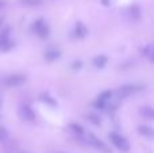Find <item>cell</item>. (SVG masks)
<instances>
[{
    "label": "cell",
    "instance_id": "cell-1",
    "mask_svg": "<svg viewBox=\"0 0 154 153\" xmlns=\"http://www.w3.org/2000/svg\"><path fill=\"white\" fill-rule=\"evenodd\" d=\"M109 138H111L112 144H114L119 151L127 152L128 149H130V144H128V141L126 140L125 137H122V136L116 134V133H111V134H109Z\"/></svg>",
    "mask_w": 154,
    "mask_h": 153
},
{
    "label": "cell",
    "instance_id": "cell-2",
    "mask_svg": "<svg viewBox=\"0 0 154 153\" xmlns=\"http://www.w3.org/2000/svg\"><path fill=\"white\" fill-rule=\"evenodd\" d=\"M32 30H34L35 34L41 38H46L49 35V27H48V24L43 22V19L35 20V23L32 24Z\"/></svg>",
    "mask_w": 154,
    "mask_h": 153
},
{
    "label": "cell",
    "instance_id": "cell-3",
    "mask_svg": "<svg viewBox=\"0 0 154 153\" xmlns=\"http://www.w3.org/2000/svg\"><path fill=\"white\" fill-rule=\"evenodd\" d=\"M19 117H20L23 121H34L35 113L27 105H23V106H20V108H19Z\"/></svg>",
    "mask_w": 154,
    "mask_h": 153
},
{
    "label": "cell",
    "instance_id": "cell-4",
    "mask_svg": "<svg viewBox=\"0 0 154 153\" xmlns=\"http://www.w3.org/2000/svg\"><path fill=\"white\" fill-rule=\"evenodd\" d=\"M24 81H26V77H24V76L12 75V76H10V77L5 79L4 83H5V86H8V87H19V86H22Z\"/></svg>",
    "mask_w": 154,
    "mask_h": 153
},
{
    "label": "cell",
    "instance_id": "cell-5",
    "mask_svg": "<svg viewBox=\"0 0 154 153\" xmlns=\"http://www.w3.org/2000/svg\"><path fill=\"white\" fill-rule=\"evenodd\" d=\"M137 91L135 86H122L119 87V88L116 89V98H119V99H123V98H127L130 96L131 94H134V92Z\"/></svg>",
    "mask_w": 154,
    "mask_h": 153
},
{
    "label": "cell",
    "instance_id": "cell-6",
    "mask_svg": "<svg viewBox=\"0 0 154 153\" xmlns=\"http://www.w3.org/2000/svg\"><path fill=\"white\" fill-rule=\"evenodd\" d=\"M88 141H89V144L93 146V148L101 149V151H107V146L104 145V144L101 142V141L99 140L95 134H92V133H89V134H88Z\"/></svg>",
    "mask_w": 154,
    "mask_h": 153
},
{
    "label": "cell",
    "instance_id": "cell-7",
    "mask_svg": "<svg viewBox=\"0 0 154 153\" xmlns=\"http://www.w3.org/2000/svg\"><path fill=\"white\" fill-rule=\"evenodd\" d=\"M60 52L58 50H48L45 53V60L46 61H56V60H58L60 58Z\"/></svg>",
    "mask_w": 154,
    "mask_h": 153
},
{
    "label": "cell",
    "instance_id": "cell-8",
    "mask_svg": "<svg viewBox=\"0 0 154 153\" xmlns=\"http://www.w3.org/2000/svg\"><path fill=\"white\" fill-rule=\"evenodd\" d=\"M93 65H95L96 68H99V69H101V68H104L107 65V57L106 56H97L93 58Z\"/></svg>",
    "mask_w": 154,
    "mask_h": 153
},
{
    "label": "cell",
    "instance_id": "cell-9",
    "mask_svg": "<svg viewBox=\"0 0 154 153\" xmlns=\"http://www.w3.org/2000/svg\"><path fill=\"white\" fill-rule=\"evenodd\" d=\"M75 33H76V37H79V38L85 37V34H87V27H85L84 24L81 23V22H77Z\"/></svg>",
    "mask_w": 154,
    "mask_h": 153
},
{
    "label": "cell",
    "instance_id": "cell-10",
    "mask_svg": "<svg viewBox=\"0 0 154 153\" xmlns=\"http://www.w3.org/2000/svg\"><path fill=\"white\" fill-rule=\"evenodd\" d=\"M11 48H12V42L10 41V38H7V39H0V50L7 52V50H10Z\"/></svg>",
    "mask_w": 154,
    "mask_h": 153
},
{
    "label": "cell",
    "instance_id": "cell-11",
    "mask_svg": "<svg viewBox=\"0 0 154 153\" xmlns=\"http://www.w3.org/2000/svg\"><path fill=\"white\" fill-rule=\"evenodd\" d=\"M141 114L147 119H153V108L150 106H145L141 108Z\"/></svg>",
    "mask_w": 154,
    "mask_h": 153
},
{
    "label": "cell",
    "instance_id": "cell-12",
    "mask_svg": "<svg viewBox=\"0 0 154 153\" xmlns=\"http://www.w3.org/2000/svg\"><path fill=\"white\" fill-rule=\"evenodd\" d=\"M139 134L146 136V137H152L153 136V129L149 126H139Z\"/></svg>",
    "mask_w": 154,
    "mask_h": 153
},
{
    "label": "cell",
    "instance_id": "cell-13",
    "mask_svg": "<svg viewBox=\"0 0 154 153\" xmlns=\"http://www.w3.org/2000/svg\"><path fill=\"white\" fill-rule=\"evenodd\" d=\"M130 14H131V16H133V19L138 20L139 16H141V11H139V7H138V5H133V7L130 8Z\"/></svg>",
    "mask_w": 154,
    "mask_h": 153
},
{
    "label": "cell",
    "instance_id": "cell-14",
    "mask_svg": "<svg viewBox=\"0 0 154 153\" xmlns=\"http://www.w3.org/2000/svg\"><path fill=\"white\" fill-rule=\"evenodd\" d=\"M142 53H143V56L149 57L150 61H153V49H152V46H150V45L142 49Z\"/></svg>",
    "mask_w": 154,
    "mask_h": 153
},
{
    "label": "cell",
    "instance_id": "cell-15",
    "mask_svg": "<svg viewBox=\"0 0 154 153\" xmlns=\"http://www.w3.org/2000/svg\"><path fill=\"white\" fill-rule=\"evenodd\" d=\"M111 96H112V92H111V91H104V92H101V94L99 95L97 99H100V100H104V102H107V100H108Z\"/></svg>",
    "mask_w": 154,
    "mask_h": 153
},
{
    "label": "cell",
    "instance_id": "cell-16",
    "mask_svg": "<svg viewBox=\"0 0 154 153\" xmlns=\"http://www.w3.org/2000/svg\"><path fill=\"white\" fill-rule=\"evenodd\" d=\"M42 100H43L45 103H49L50 106H57V102H56V100L51 99V98L49 96V95H42Z\"/></svg>",
    "mask_w": 154,
    "mask_h": 153
},
{
    "label": "cell",
    "instance_id": "cell-17",
    "mask_svg": "<svg viewBox=\"0 0 154 153\" xmlns=\"http://www.w3.org/2000/svg\"><path fill=\"white\" fill-rule=\"evenodd\" d=\"M70 127L75 130V133H77V134H82V133H84L82 126H80V125H77V123H72V125H70Z\"/></svg>",
    "mask_w": 154,
    "mask_h": 153
},
{
    "label": "cell",
    "instance_id": "cell-18",
    "mask_svg": "<svg viewBox=\"0 0 154 153\" xmlns=\"http://www.w3.org/2000/svg\"><path fill=\"white\" fill-rule=\"evenodd\" d=\"M89 121L92 122L93 125H96V126H99V125L101 123V121H100V119H99V117L93 115V114H91V115H89Z\"/></svg>",
    "mask_w": 154,
    "mask_h": 153
},
{
    "label": "cell",
    "instance_id": "cell-19",
    "mask_svg": "<svg viewBox=\"0 0 154 153\" xmlns=\"http://www.w3.org/2000/svg\"><path fill=\"white\" fill-rule=\"evenodd\" d=\"M22 2L27 5H38L42 3V0H22Z\"/></svg>",
    "mask_w": 154,
    "mask_h": 153
},
{
    "label": "cell",
    "instance_id": "cell-20",
    "mask_svg": "<svg viewBox=\"0 0 154 153\" xmlns=\"http://www.w3.org/2000/svg\"><path fill=\"white\" fill-rule=\"evenodd\" d=\"M95 107H96V108H100V110H103V108H106V102H104V100L97 99V100L95 102Z\"/></svg>",
    "mask_w": 154,
    "mask_h": 153
},
{
    "label": "cell",
    "instance_id": "cell-21",
    "mask_svg": "<svg viewBox=\"0 0 154 153\" xmlns=\"http://www.w3.org/2000/svg\"><path fill=\"white\" fill-rule=\"evenodd\" d=\"M8 137V133L4 127H0V141H4Z\"/></svg>",
    "mask_w": 154,
    "mask_h": 153
},
{
    "label": "cell",
    "instance_id": "cell-22",
    "mask_svg": "<svg viewBox=\"0 0 154 153\" xmlns=\"http://www.w3.org/2000/svg\"><path fill=\"white\" fill-rule=\"evenodd\" d=\"M81 67H82V64H81V61H75L73 62V69H81Z\"/></svg>",
    "mask_w": 154,
    "mask_h": 153
},
{
    "label": "cell",
    "instance_id": "cell-23",
    "mask_svg": "<svg viewBox=\"0 0 154 153\" xmlns=\"http://www.w3.org/2000/svg\"><path fill=\"white\" fill-rule=\"evenodd\" d=\"M101 2H103V4H104V5H109L111 0H101Z\"/></svg>",
    "mask_w": 154,
    "mask_h": 153
},
{
    "label": "cell",
    "instance_id": "cell-24",
    "mask_svg": "<svg viewBox=\"0 0 154 153\" xmlns=\"http://www.w3.org/2000/svg\"><path fill=\"white\" fill-rule=\"evenodd\" d=\"M2 22H3V19H0V26H2Z\"/></svg>",
    "mask_w": 154,
    "mask_h": 153
},
{
    "label": "cell",
    "instance_id": "cell-25",
    "mask_svg": "<svg viewBox=\"0 0 154 153\" xmlns=\"http://www.w3.org/2000/svg\"><path fill=\"white\" fill-rule=\"evenodd\" d=\"M20 153H30V152H20Z\"/></svg>",
    "mask_w": 154,
    "mask_h": 153
},
{
    "label": "cell",
    "instance_id": "cell-26",
    "mask_svg": "<svg viewBox=\"0 0 154 153\" xmlns=\"http://www.w3.org/2000/svg\"><path fill=\"white\" fill-rule=\"evenodd\" d=\"M0 106H2V100H0Z\"/></svg>",
    "mask_w": 154,
    "mask_h": 153
}]
</instances>
